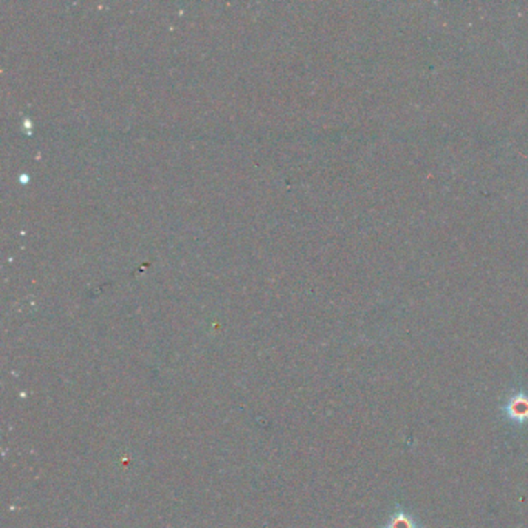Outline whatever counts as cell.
I'll list each match as a JSON object with an SVG mask.
<instances>
[{"label":"cell","mask_w":528,"mask_h":528,"mask_svg":"<svg viewBox=\"0 0 528 528\" xmlns=\"http://www.w3.org/2000/svg\"><path fill=\"white\" fill-rule=\"evenodd\" d=\"M505 417L514 425H527L528 423V392L514 391L507 398L504 405Z\"/></svg>","instance_id":"cell-1"},{"label":"cell","mask_w":528,"mask_h":528,"mask_svg":"<svg viewBox=\"0 0 528 528\" xmlns=\"http://www.w3.org/2000/svg\"><path fill=\"white\" fill-rule=\"evenodd\" d=\"M383 528H423V524L405 507L397 505Z\"/></svg>","instance_id":"cell-2"}]
</instances>
